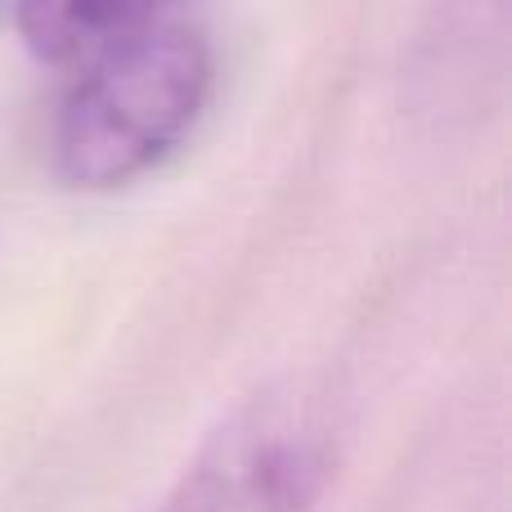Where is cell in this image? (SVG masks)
<instances>
[{"label":"cell","instance_id":"1","mask_svg":"<svg viewBox=\"0 0 512 512\" xmlns=\"http://www.w3.org/2000/svg\"><path fill=\"white\" fill-rule=\"evenodd\" d=\"M216 45L194 0H162L135 32L63 77L50 167L68 189L113 194L158 171L198 126Z\"/></svg>","mask_w":512,"mask_h":512},{"label":"cell","instance_id":"4","mask_svg":"<svg viewBox=\"0 0 512 512\" xmlns=\"http://www.w3.org/2000/svg\"><path fill=\"white\" fill-rule=\"evenodd\" d=\"M158 5L162 0H14V27L32 59L68 77L135 32Z\"/></svg>","mask_w":512,"mask_h":512},{"label":"cell","instance_id":"2","mask_svg":"<svg viewBox=\"0 0 512 512\" xmlns=\"http://www.w3.org/2000/svg\"><path fill=\"white\" fill-rule=\"evenodd\" d=\"M328 481V432L292 396L234 409L189 459L158 512H310Z\"/></svg>","mask_w":512,"mask_h":512},{"label":"cell","instance_id":"3","mask_svg":"<svg viewBox=\"0 0 512 512\" xmlns=\"http://www.w3.org/2000/svg\"><path fill=\"white\" fill-rule=\"evenodd\" d=\"M504 18L508 0H432L427 32L418 41V81L432 90L436 108H468L486 81L504 72Z\"/></svg>","mask_w":512,"mask_h":512}]
</instances>
